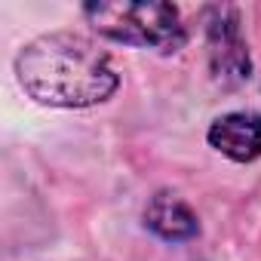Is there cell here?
Returning a JSON list of instances; mask_svg holds the SVG:
<instances>
[{
    "label": "cell",
    "mask_w": 261,
    "mask_h": 261,
    "mask_svg": "<svg viewBox=\"0 0 261 261\" xmlns=\"http://www.w3.org/2000/svg\"><path fill=\"white\" fill-rule=\"evenodd\" d=\"M16 74L22 89L49 108L101 105L120 86L111 56L89 37L71 31H53L31 40L16 59Z\"/></svg>",
    "instance_id": "obj_1"
},
{
    "label": "cell",
    "mask_w": 261,
    "mask_h": 261,
    "mask_svg": "<svg viewBox=\"0 0 261 261\" xmlns=\"http://www.w3.org/2000/svg\"><path fill=\"white\" fill-rule=\"evenodd\" d=\"M83 16L101 37L126 46L175 53L188 37L172 4H86Z\"/></svg>",
    "instance_id": "obj_2"
},
{
    "label": "cell",
    "mask_w": 261,
    "mask_h": 261,
    "mask_svg": "<svg viewBox=\"0 0 261 261\" xmlns=\"http://www.w3.org/2000/svg\"><path fill=\"white\" fill-rule=\"evenodd\" d=\"M209 68L212 77L218 83H243L249 77V53H246V40L240 34L237 25V13L233 10H212L209 19Z\"/></svg>",
    "instance_id": "obj_3"
},
{
    "label": "cell",
    "mask_w": 261,
    "mask_h": 261,
    "mask_svg": "<svg viewBox=\"0 0 261 261\" xmlns=\"http://www.w3.org/2000/svg\"><path fill=\"white\" fill-rule=\"evenodd\" d=\"M209 145L233 163H249L261 157V114L233 111L209 126Z\"/></svg>",
    "instance_id": "obj_4"
},
{
    "label": "cell",
    "mask_w": 261,
    "mask_h": 261,
    "mask_svg": "<svg viewBox=\"0 0 261 261\" xmlns=\"http://www.w3.org/2000/svg\"><path fill=\"white\" fill-rule=\"evenodd\" d=\"M145 224L160 240H169V243H185L200 233V221L191 212V206L169 191H160L151 197V203L145 206Z\"/></svg>",
    "instance_id": "obj_5"
}]
</instances>
